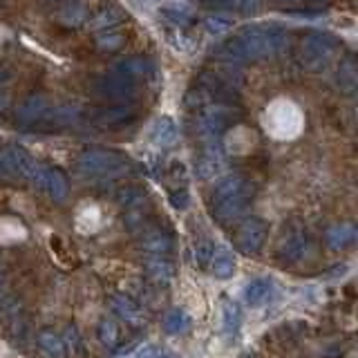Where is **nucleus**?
<instances>
[{
    "label": "nucleus",
    "mask_w": 358,
    "mask_h": 358,
    "mask_svg": "<svg viewBox=\"0 0 358 358\" xmlns=\"http://www.w3.org/2000/svg\"><path fill=\"white\" fill-rule=\"evenodd\" d=\"M229 126V115L222 108H213L208 110L204 117L199 119V134L204 139H215L224 132V128Z\"/></svg>",
    "instance_id": "obj_10"
},
{
    "label": "nucleus",
    "mask_w": 358,
    "mask_h": 358,
    "mask_svg": "<svg viewBox=\"0 0 358 358\" xmlns=\"http://www.w3.org/2000/svg\"><path fill=\"white\" fill-rule=\"evenodd\" d=\"M338 81L345 90H352L354 83H356V72H354V65L352 63H347L341 67V72H338Z\"/></svg>",
    "instance_id": "obj_32"
},
{
    "label": "nucleus",
    "mask_w": 358,
    "mask_h": 358,
    "mask_svg": "<svg viewBox=\"0 0 358 358\" xmlns=\"http://www.w3.org/2000/svg\"><path fill=\"white\" fill-rule=\"evenodd\" d=\"M222 313H224V331H227L229 336L238 334V329H240V320H242L238 305H235V302H224Z\"/></svg>",
    "instance_id": "obj_24"
},
{
    "label": "nucleus",
    "mask_w": 358,
    "mask_h": 358,
    "mask_svg": "<svg viewBox=\"0 0 358 358\" xmlns=\"http://www.w3.org/2000/svg\"><path fill=\"white\" fill-rule=\"evenodd\" d=\"M110 307H112V311H115L123 322L132 324V327H141V324L145 322L141 305H139L137 300L128 298V296H123V294L112 296L110 298Z\"/></svg>",
    "instance_id": "obj_7"
},
{
    "label": "nucleus",
    "mask_w": 358,
    "mask_h": 358,
    "mask_svg": "<svg viewBox=\"0 0 358 358\" xmlns=\"http://www.w3.org/2000/svg\"><path fill=\"white\" fill-rule=\"evenodd\" d=\"M145 273H148V278L155 285L166 287V285H171L175 278V264L168 260L166 255H152L145 260Z\"/></svg>",
    "instance_id": "obj_9"
},
{
    "label": "nucleus",
    "mask_w": 358,
    "mask_h": 358,
    "mask_svg": "<svg viewBox=\"0 0 358 358\" xmlns=\"http://www.w3.org/2000/svg\"><path fill=\"white\" fill-rule=\"evenodd\" d=\"M271 291H273V285L268 278H255L251 280L249 285L244 289V300L249 302L251 307H262L264 302L271 298Z\"/></svg>",
    "instance_id": "obj_12"
},
{
    "label": "nucleus",
    "mask_w": 358,
    "mask_h": 358,
    "mask_svg": "<svg viewBox=\"0 0 358 358\" xmlns=\"http://www.w3.org/2000/svg\"><path fill=\"white\" fill-rule=\"evenodd\" d=\"M143 249L150 255H166L173 249V240H171V235L164 231H148L143 238Z\"/></svg>",
    "instance_id": "obj_16"
},
{
    "label": "nucleus",
    "mask_w": 358,
    "mask_h": 358,
    "mask_svg": "<svg viewBox=\"0 0 358 358\" xmlns=\"http://www.w3.org/2000/svg\"><path fill=\"white\" fill-rule=\"evenodd\" d=\"M29 179L34 182V186L45 190V193H48L56 201H63L67 197V182H65V177L59 171H52V168H41L38 166Z\"/></svg>",
    "instance_id": "obj_4"
},
{
    "label": "nucleus",
    "mask_w": 358,
    "mask_h": 358,
    "mask_svg": "<svg viewBox=\"0 0 358 358\" xmlns=\"http://www.w3.org/2000/svg\"><path fill=\"white\" fill-rule=\"evenodd\" d=\"M206 27L210 34H224L227 29H231V20L229 18H222V16H215V18H208L206 20Z\"/></svg>",
    "instance_id": "obj_34"
},
{
    "label": "nucleus",
    "mask_w": 358,
    "mask_h": 358,
    "mask_svg": "<svg viewBox=\"0 0 358 358\" xmlns=\"http://www.w3.org/2000/svg\"><path fill=\"white\" fill-rule=\"evenodd\" d=\"M9 177H14V173H11V166H9L5 150H0V179H9Z\"/></svg>",
    "instance_id": "obj_35"
},
{
    "label": "nucleus",
    "mask_w": 358,
    "mask_h": 358,
    "mask_svg": "<svg viewBox=\"0 0 358 358\" xmlns=\"http://www.w3.org/2000/svg\"><path fill=\"white\" fill-rule=\"evenodd\" d=\"M76 166L83 175H119V171L126 168V164L112 152H85Z\"/></svg>",
    "instance_id": "obj_2"
},
{
    "label": "nucleus",
    "mask_w": 358,
    "mask_h": 358,
    "mask_svg": "<svg viewBox=\"0 0 358 358\" xmlns=\"http://www.w3.org/2000/svg\"><path fill=\"white\" fill-rule=\"evenodd\" d=\"M249 201H251V186L244 184L242 188H238L229 197H224V199L215 201V204H210L213 217H215L220 224H231V222L242 217V213L246 210V206H249Z\"/></svg>",
    "instance_id": "obj_1"
},
{
    "label": "nucleus",
    "mask_w": 358,
    "mask_h": 358,
    "mask_svg": "<svg viewBox=\"0 0 358 358\" xmlns=\"http://www.w3.org/2000/svg\"><path fill=\"white\" fill-rule=\"evenodd\" d=\"M222 168V164H220V159H217V155H213V152H208V155H204L199 159V164H197V173L201 175V177H213L217 171Z\"/></svg>",
    "instance_id": "obj_28"
},
{
    "label": "nucleus",
    "mask_w": 358,
    "mask_h": 358,
    "mask_svg": "<svg viewBox=\"0 0 358 358\" xmlns=\"http://www.w3.org/2000/svg\"><path fill=\"white\" fill-rule=\"evenodd\" d=\"M45 112H48V101L43 96H29L27 101H22L16 117L20 123H29V121H41Z\"/></svg>",
    "instance_id": "obj_15"
},
{
    "label": "nucleus",
    "mask_w": 358,
    "mask_h": 358,
    "mask_svg": "<svg viewBox=\"0 0 358 358\" xmlns=\"http://www.w3.org/2000/svg\"><path fill=\"white\" fill-rule=\"evenodd\" d=\"M3 108H5V101H3V99H0V110H3Z\"/></svg>",
    "instance_id": "obj_40"
},
{
    "label": "nucleus",
    "mask_w": 358,
    "mask_h": 358,
    "mask_svg": "<svg viewBox=\"0 0 358 358\" xmlns=\"http://www.w3.org/2000/svg\"><path fill=\"white\" fill-rule=\"evenodd\" d=\"M162 16L164 18H168L173 22V25H179V27H184L186 22L193 18V11H190V7L188 5H184V3H164L162 5Z\"/></svg>",
    "instance_id": "obj_19"
},
{
    "label": "nucleus",
    "mask_w": 358,
    "mask_h": 358,
    "mask_svg": "<svg viewBox=\"0 0 358 358\" xmlns=\"http://www.w3.org/2000/svg\"><path fill=\"white\" fill-rule=\"evenodd\" d=\"M96 121L101 123V126H117V123L121 121H128L132 115L126 110V108H108V110H101L96 112Z\"/></svg>",
    "instance_id": "obj_26"
},
{
    "label": "nucleus",
    "mask_w": 358,
    "mask_h": 358,
    "mask_svg": "<svg viewBox=\"0 0 358 358\" xmlns=\"http://www.w3.org/2000/svg\"><path fill=\"white\" fill-rule=\"evenodd\" d=\"M213 251H215V246H213L210 242H206V240L197 242L195 244V262H197V266H208Z\"/></svg>",
    "instance_id": "obj_30"
},
{
    "label": "nucleus",
    "mask_w": 358,
    "mask_h": 358,
    "mask_svg": "<svg viewBox=\"0 0 358 358\" xmlns=\"http://www.w3.org/2000/svg\"><path fill=\"white\" fill-rule=\"evenodd\" d=\"M7 78H9V72L7 70H0V83L7 81Z\"/></svg>",
    "instance_id": "obj_38"
},
{
    "label": "nucleus",
    "mask_w": 358,
    "mask_h": 358,
    "mask_svg": "<svg viewBox=\"0 0 358 358\" xmlns=\"http://www.w3.org/2000/svg\"><path fill=\"white\" fill-rule=\"evenodd\" d=\"M177 139V126L171 119H162L155 126V141L159 145H171Z\"/></svg>",
    "instance_id": "obj_25"
},
{
    "label": "nucleus",
    "mask_w": 358,
    "mask_h": 358,
    "mask_svg": "<svg viewBox=\"0 0 358 358\" xmlns=\"http://www.w3.org/2000/svg\"><path fill=\"white\" fill-rule=\"evenodd\" d=\"M121 20V14H117L115 9H106V11H101V14L96 16V20H94V27L96 29H108V27H112L115 22H119Z\"/></svg>",
    "instance_id": "obj_31"
},
{
    "label": "nucleus",
    "mask_w": 358,
    "mask_h": 358,
    "mask_svg": "<svg viewBox=\"0 0 358 358\" xmlns=\"http://www.w3.org/2000/svg\"><path fill=\"white\" fill-rule=\"evenodd\" d=\"M159 347H155V345H145L143 347V350H139L137 352V356H134V358H157V356H159Z\"/></svg>",
    "instance_id": "obj_37"
},
{
    "label": "nucleus",
    "mask_w": 358,
    "mask_h": 358,
    "mask_svg": "<svg viewBox=\"0 0 358 358\" xmlns=\"http://www.w3.org/2000/svg\"><path fill=\"white\" fill-rule=\"evenodd\" d=\"M7 159H9V166H11V173H14V177H31L34 171H36V162L31 159V157L20 150V148H7L5 150Z\"/></svg>",
    "instance_id": "obj_13"
},
{
    "label": "nucleus",
    "mask_w": 358,
    "mask_h": 358,
    "mask_svg": "<svg viewBox=\"0 0 358 358\" xmlns=\"http://www.w3.org/2000/svg\"><path fill=\"white\" fill-rule=\"evenodd\" d=\"M85 18V7L81 3H76V5H70V7H65L63 9V14H61V20L65 22V25H81Z\"/></svg>",
    "instance_id": "obj_27"
},
{
    "label": "nucleus",
    "mask_w": 358,
    "mask_h": 358,
    "mask_svg": "<svg viewBox=\"0 0 358 358\" xmlns=\"http://www.w3.org/2000/svg\"><path fill=\"white\" fill-rule=\"evenodd\" d=\"M208 266L217 278H231L235 273V257L227 249H217V251H213Z\"/></svg>",
    "instance_id": "obj_17"
},
{
    "label": "nucleus",
    "mask_w": 358,
    "mask_h": 358,
    "mask_svg": "<svg viewBox=\"0 0 358 358\" xmlns=\"http://www.w3.org/2000/svg\"><path fill=\"white\" fill-rule=\"evenodd\" d=\"M334 50V43L327 34H313L305 43H302V59H305L307 65L318 67L327 61V56Z\"/></svg>",
    "instance_id": "obj_6"
},
{
    "label": "nucleus",
    "mask_w": 358,
    "mask_h": 358,
    "mask_svg": "<svg viewBox=\"0 0 358 358\" xmlns=\"http://www.w3.org/2000/svg\"><path fill=\"white\" fill-rule=\"evenodd\" d=\"M63 341H65V347H67V354H72V356H83V343L81 338H78V334L74 327H67L65 336H63Z\"/></svg>",
    "instance_id": "obj_29"
},
{
    "label": "nucleus",
    "mask_w": 358,
    "mask_h": 358,
    "mask_svg": "<svg viewBox=\"0 0 358 358\" xmlns=\"http://www.w3.org/2000/svg\"><path fill=\"white\" fill-rule=\"evenodd\" d=\"M244 186V179L242 177H227V179H222V182L215 186V193H213V197H210V204H215V201H220V199H224V197H229L231 193H235L238 188H242Z\"/></svg>",
    "instance_id": "obj_22"
},
{
    "label": "nucleus",
    "mask_w": 358,
    "mask_h": 358,
    "mask_svg": "<svg viewBox=\"0 0 358 358\" xmlns=\"http://www.w3.org/2000/svg\"><path fill=\"white\" fill-rule=\"evenodd\" d=\"M36 345H38V352L45 358H67V347H65L63 336L50 327L41 329L36 334Z\"/></svg>",
    "instance_id": "obj_8"
},
{
    "label": "nucleus",
    "mask_w": 358,
    "mask_h": 358,
    "mask_svg": "<svg viewBox=\"0 0 358 358\" xmlns=\"http://www.w3.org/2000/svg\"><path fill=\"white\" fill-rule=\"evenodd\" d=\"M143 197H145V193L141 188H137V186H128V188H121L119 190V195H117V201L123 206V208H130V210H134L137 208L141 201H143Z\"/></svg>",
    "instance_id": "obj_23"
},
{
    "label": "nucleus",
    "mask_w": 358,
    "mask_h": 358,
    "mask_svg": "<svg viewBox=\"0 0 358 358\" xmlns=\"http://www.w3.org/2000/svg\"><path fill=\"white\" fill-rule=\"evenodd\" d=\"M356 240V229L350 224H341V227H334L327 233V242L331 249H345Z\"/></svg>",
    "instance_id": "obj_20"
},
{
    "label": "nucleus",
    "mask_w": 358,
    "mask_h": 358,
    "mask_svg": "<svg viewBox=\"0 0 358 358\" xmlns=\"http://www.w3.org/2000/svg\"><path fill=\"white\" fill-rule=\"evenodd\" d=\"M266 233H268L266 224L260 217H251L235 233V244H238V249L242 253H257L266 240Z\"/></svg>",
    "instance_id": "obj_3"
},
{
    "label": "nucleus",
    "mask_w": 358,
    "mask_h": 358,
    "mask_svg": "<svg viewBox=\"0 0 358 358\" xmlns=\"http://www.w3.org/2000/svg\"><path fill=\"white\" fill-rule=\"evenodd\" d=\"M99 90L103 94H108V96H123V94L132 90V76L117 70L115 74L106 76L103 81L99 83Z\"/></svg>",
    "instance_id": "obj_14"
},
{
    "label": "nucleus",
    "mask_w": 358,
    "mask_h": 358,
    "mask_svg": "<svg viewBox=\"0 0 358 358\" xmlns=\"http://www.w3.org/2000/svg\"><path fill=\"white\" fill-rule=\"evenodd\" d=\"M121 41H123V36L119 31H112V29H108V34H103V36L99 38V45L103 50H117L119 45H121Z\"/></svg>",
    "instance_id": "obj_33"
},
{
    "label": "nucleus",
    "mask_w": 358,
    "mask_h": 358,
    "mask_svg": "<svg viewBox=\"0 0 358 358\" xmlns=\"http://www.w3.org/2000/svg\"><path fill=\"white\" fill-rule=\"evenodd\" d=\"M3 316H5V324H7V331L11 334V338L16 343H22L27 334V313L22 302L18 298H9L5 300L3 305Z\"/></svg>",
    "instance_id": "obj_5"
},
{
    "label": "nucleus",
    "mask_w": 358,
    "mask_h": 358,
    "mask_svg": "<svg viewBox=\"0 0 358 358\" xmlns=\"http://www.w3.org/2000/svg\"><path fill=\"white\" fill-rule=\"evenodd\" d=\"M171 201H173V206H175V208H186V206H188V195H186V190H179V193H173V195H171Z\"/></svg>",
    "instance_id": "obj_36"
},
{
    "label": "nucleus",
    "mask_w": 358,
    "mask_h": 358,
    "mask_svg": "<svg viewBox=\"0 0 358 358\" xmlns=\"http://www.w3.org/2000/svg\"><path fill=\"white\" fill-rule=\"evenodd\" d=\"M96 336H99L101 345L108 347V350H117L119 347L121 331H119V324L112 318H101L99 327H96Z\"/></svg>",
    "instance_id": "obj_18"
},
{
    "label": "nucleus",
    "mask_w": 358,
    "mask_h": 358,
    "mask_svg": "<svg viewBox=\"0 0 358 358\" xmlns=\"http://www.w3.org/2000/svg\"><path fill=\"white\" fill-rule=\"evenodd\" d=\"M307 238L302 233H291L287 235V238L282 240V244H280V249H278V255H280V260L282 262H289V264H294L298 260H302L307 253Z\"/></svg>",
    "instance_id": "obj_11"
},
{
    "label": "nucleus",
    "mask_w": 358,
    "mask_h": 358,
    "mask_svg": "<svg viewBox=\"0 0 358 358\" xmlns=\"http://www.w3.org/2000/svg\"><path fill=\"white\" fill-rule=\"evenodd\" d=\"M157 358H179V356H175V354H168V352H159V356Z\"/></svg>",
    "instance_id": "obj_39"
},
{
    "label": "nucleus",
    "mask_w": 358,
    "mask_h": 358,
    "mask_svg": "<svg viewBox=\"0 0 358 358\" xmlns=\"http://www.w3.org/2000/svg\"><path fill=\"white\" fill-rule=\"evenodd\" d=\"M190 327V318H188V313L182 311V309H171L166 313V318H164V329L168 334H184L186 329Z\"/></svg>",
    "instance_id": "obj_21"
}]
</instances>
